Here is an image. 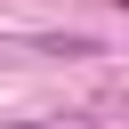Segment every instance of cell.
<instances>
[{
  "label": "cell",
  "mask_w": 129,
  "mask_h": 129,
  "mask_svg": "<svg viewBox=\"0 0 129 129\" xmlns=\"http://www.w3.org/2000/svg\"><path fill=\"white\" fill-rule=\"evenodd\" d=\"M32 48H40V56H97L89 32H32Z\"/></svg>",
  "instance_id": "1"
},
{
  "label": "cell",
  "mask_w": 129,
  "mask_h": 129,
  "mask_svg": "<svg viewBox=\"0 0 129 129\" xmlns=\"http://www.w3.org/2000/svg\"><path fill=\"white\" fill-rule=\"evenodd\" d=\"M113 8H129V0H113Z\"/></svg>",
  "instance_id": "2"
}]
</instances>
